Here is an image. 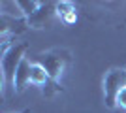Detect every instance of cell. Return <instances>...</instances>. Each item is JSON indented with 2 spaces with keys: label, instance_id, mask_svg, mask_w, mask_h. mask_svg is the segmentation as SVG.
Instances as JSON below:
<instances>
[{
  "label": "cell",
  "instance_id": "ba28073f",
  "mask_svg": "<svg viewBox=\"0 0 126 113\" xmlns=\"http://www.w3.org/2000/svg\"><path fill=\"white\" fill-rule=\"evenodd\" d=\"M15 2H17V8L21 10V13L26 17V19L34 15L43 4L42 0H15Z\"/></svg>",
  "mask_w": 126,
  "mask_h": 113
},
{
  "label": "cell",
  "instance_id": "52a82bcc",
  "mask_svg": "<svg viewBox=\"0 0 126 113\" xmlns=\"http://www.w3.org/2000/svg\"><path fill=\"white\" fill-rule=\"evenodd\" d=\"M49 79H51V77H49V74L45 72V68L34 60V62H32V68H30V85L45 87L49 83Z\"/></svg>",
  "mask_w": 126,
  "mask_h": 113
},
{
  "label": "cell",
  "instance_id": "5b68a950",
  "mask_svg": "<svg viewBox=\"0 0 126 113\" xmlns=\"http://www.w3.org/2000/svg\"><path fill=\"white\" fill-rule=\"evenodd\" d=\"M30 68H32V62L26 57L15 72V79H13V87H11L15 94H21L26 89V85H30Z\"/></svg>",
  "mask_w": 126,
  "mask_h": 113
},
{
  "label": "cell",
  "instance_id": "8fae6325",
  "mask_svg": "<svg viewBox=\"0 0 126 113\" xmlns=\"http://www.w3.org/2000/svg\"><path fill=\"white\" fill-rule=\"evenodd\" d=\"M17 113H30V109H23V111H17Z\"/></svg>",
  "mask_w": 126,
  "mask_h": 113
},
{
  "label": "cell",
  "instance_id": "30bf717a",
  "mask_svg": "<svg viewBox=\"0 0 126 113\" xmlns=\"http://www.w3.org/2000/svg\"><path fill=\"white\" fill-rule=\"evenodd\" d=\"M117 108H121V109H124L126 111V87L122 89L121 92H119V96H117Z\"/></svg>",
  "mask_w": 126,
  "mask_h": 113
},
{
  "label": "cell",
  "instance_id": "277c9868",
  "mask_svg": "<svg viewBox=\"0 0 126 113\" xmlns=\"http://www.w3.org/2000/svg\"><path fill=\"white\" fill-rule=\"evenodd\" d=\"M55 6L57 2H43L42 8L34 13L32 17H28L26 21H28V28H45L47 25H51V21L57 17V11H55Z\"/></svg>",
  "mask_w": 126,
  "mask_h": 113
},
{
  "label": "cell",
  "instance_id": "8992f818",
  "mask_svg": "<svg viewBox=\"0 0 126 113\" xmlns=\"http://www.w3.org/2000/svg\"><path fill=\"white\" fill-rule=\"evenodd\" d=\"M55 11H57V17L64 23V25H74V23L77 21V10H75L74 2H68V0L57 2Z\"/></svg>",
  "mask_w": 126,
  "mask_h": 113
},
{
  "label": "cell",
  "instance_id": "7a4b0ae2",
  "mask_svg": "<svg viewBox=\"0 0 126 113\" xmlns=\"http://www.w3.org/2000/svg\"><path fill=\"white\" fill-rule=\"evenodd\" d=\"M36 62L42 64L45 68V72L49 74L53 81L60 83V77L66 72L70 64H72V53L64 47H55L49 51H42L36 55Z\"/></svg>",
  "mask_w": 126,
  "mask_h": 113
},
{
  "label": "cell",
  "instance_id": "3957f363",
  "mask_svg": "<svg viewBox=\"0 0 126 113\" xmlns=\"http://www.w3.org/2000/svg\"><path fill=\"white\" fill-rule=\"evenodd\" d=\"M104 102L109 109L117 108V96L126 87V68H109L104 74Z\"/></svg>",
  "mask_w": 126,
  "mask_h": 113
},
{
  "label": "cell",
  "instance_id": "9c48e42d",
  "mask_svg": "<svg viewBox=\"0 0 126 113\" xmlns=\"http://www.w3.org/2000/svg\"><path fill=\"white\" fill-rule=\"evenodd\" d=\"M42 92H43V96H45V98H53L55 94H58V92H64V89H62V85H60V83L49 79V83L42 89Z\"/></svg>",
  "mask_w": 126,
  "mask_h": 113
},
{
  "label": "cell",
  "instance_id": "6da1fadb",
  "mask_svg": "<svg viewBox=\"0 0 126 113\" xmlns=\"http://www.w3.org/2000/svg\"><path fill=\"white\" fill-rule=\"evenodd\" d=\"M26 51H28V43L25 42H15L6 53H2L0 59V72H2V94L8 87H13L15 79V72L21 66V62L26 59Z\"/></svg>",
  "mask_w": 126,
  "mask_h": 113
}]
</instances>
